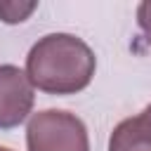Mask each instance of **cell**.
Here are the masks:
<instances>
[{
	"label": "cell",
	"mask_w": 151,
	"mask_h": 151,
	"mask_svg": "<svg viewBox=\"0 0 151 151\" xmlns=\"http://www.w3.org/2000/svg\"><path fill=\"white\" fill-rule=\"evenodd\" d=\"M97 68L92 47L71 33L42 35L26 57V76L45 94H78L83 92Z\"/></svg>",
	"instance_id": "6da1fadb"
},
{
	"label": "cell",
	"mask_w": 151,
	"mask_h": 151,
	"mask_svg": "<svg viewBox=\"0 0 151 151\" xmlns=\"http://www.w3.org/2000/svg\"><path fill=\"white\" fill-rule=\"evenodd\" d=\"M28 151H90L85 123L68 111L45 109L31 116L26 125Z\"/></svg>",
	"instance_id": "7a4b0ae2"
},
{
	"label": "cell",
	"mask_w": 151,
	"mask_h": 151,
	"mask_svg": "<svg viewBox=\"0 0 151 151\" xmlns=\"http://www.w3.org/2000/svg\"><path fill=\"white\" fill-rule=\"evenodd\" d=\"M33 83L14 64H0V130L19 127L33 111Z\"/></svg>",
	"instance_id": "3957f363"
},
{
	"label": "cell",
	"mask_w": 151,
	"mask_h": 151,
	"mask_svg": "<svg viewBox=\"0 0 151 151\" xmlns=\"http://www.w3.org/2000/svg\"><path fill=\"white\" fill-rule=\"evenodd\" d=\"M109 151H151V137L137 125L134 118H125L113 127Z\"/></svg>",
	"instance_id": "277c9868"
},
{
	"label": "cell",
	"mask_w": 151,
	"mask_h": 151,
	"mask_svg": "<svg viewBox=\"0 0 151 151\" xmlns=\"http://www.w3.org/2000/svg\"><path fill=\"white\" fill-rule=\"evenodd\" d=\"M38 2H0V19L5 24H21L31 17Z\"/></svg>",
	"instance_id": "5b68a950"
},
{
	"label": "cell",
	"mask_w": 151,
	"mask_h": 151,
	"mask_svg": "<svg viewBox=\"0 0 151 151\" xmlns=\"http://www.w3.org/2000/svg\"><path fill=\"white\" fill-rule=\"evenodd\" d=\"M137 24H139L142 33L146 35V40L151 42V0L137 5Z\"/></svg>",
	"instance_id": "8992f818"
},
{
	"label": "cell",
	"mask_w": 151,
	"mask_h": 151,
	"mask_svg": "<svg viewBox=\"0 0 151 151\" xmlns=\"http://www.w3.org/2000/svg\"><path fill=\"white\" fill-rule=\"evenodd\" d=\"M134 120H137V125H139V127H142V130L151 137V104H149V106H146L139 116H134Z\"/></svg>",
	"instance_id": "52a82bcc"
},
{
	"label": "cell",
	"mask_w": 151,
	"mask_h": 151,
	"mask_svg": "<svg viewBox=\"0 0 151 151\" xmlns=\"http://www.w3.org/2000/svg\"><path fill=\"white\" fill-rule=\"evenodd\" d=\"M0 151H12V149H7V146H0Z\"/></svg>",
	"instance_id": "ba28073f"
}]
</instances>
